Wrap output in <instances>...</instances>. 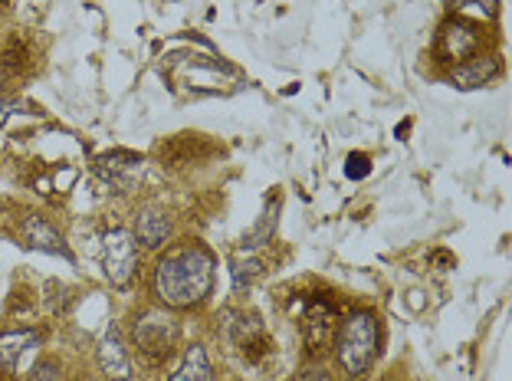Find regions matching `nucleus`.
<instances>
[{
	"instance_id": "nucleus-17",
	"label": "nucleus",
	"mask_w": 512,
	"mask_h": 381,
	"mask_svg": "<svg viewBox=\"0 0 512 381\" xmlns=\"http://www.w3.org/2000/svg\"><path fill=\"white\" fill-rule=\"evenodd\" d=\"M299 381H329V368H325V365H316V362H309V365L299 372Z\"/></svg>"
},
{
	"instance_id": "nucleus-16",
	"label": "nucleus",
	"mask_w": 512,
	"mask_h": 381,
	"mask_svg": "<svg viewBox=\"0 0 512 381\" xmlns=\"http://www.w3.org/2000/svg\"><path fill=\"white\" fill-rule=\"evenodd\" d=\"M60 362L56 359H43V362H37L33 365V372H30V381H60Z\"/></svg>"
},
{
	"instance_id": "nucleus-5",
	"label": "nucleus",
	"mask_w": 512,
	"mask_h": 381,
	"mask_svg": "<svg viewBox=\"0 0 512 381\" xmlns=\"http://www.w3.org/2000/svg\"><path fill=\"white\" fill-rule=\"evenodd\" d=\"M135 342L142 345L148 355L168 352L174 342V322L165 313H145L135 326Z\"/></svg>"
},
{
	"instance_id": "nucleus-4",
	"label": "nucleus",
	"mask_w": 512,
	"mask_h": 381,
	"mask_svg": "<svg viewBox=\"0 0 512 381\" xmlns=\"http://www.w3.org/2000/svg\"><path fill=\"white\" fill-rule=\"evenodd\" d=\"M476 46H480V33L463 20L444 23V30H440V37H437V50L444 60H470L476 53Z\"/></svg>"
},
{
	"instance_id": "nucleus-11",
	"label": "nucleus",
	"mask_w": 512,
	"mask_h": 381,
	"mask_svg": "<svg viewBox=\"0 0 512 381\" xmlns=\"http://www.w3.org/2000/svg\"><path fill=\"white\" fill-rule=\"evenodd\" d=\"M168 234H171V221L161 211H142L135 217V234H132L135 244L155 250V247L165 244Z\"/></svg>"
},
{
	"instance_id": "nucleus-14",
	"label": "nucleus",
	"mask_w": 512,
	"mask_h": 381,
	"mask_svg": "<svg viewBox=\"0 0 512 381\" xmlns=\"http://www.w3.org/2000/svg\"><path fill=\"white\" fill-rule=\"evenodd\" d=\"M230 273H234V290H243V286H250L256 280V273H260V260L256 257H234Z\"/></svg>"
},
{
	"instance_id": "nucleus-10",
	"label": "nucleus",
	"mask_w": 512,
	"mask_h": 381,
	"mask_svg": "<svg viewBox=\"0 0 512 381\" xmlns=\"http://www.w3.org/2000/svg\"><path fill=\"white\" fill-rule=\"evenodd\" d=\"M99 365H102V372L115 381H125L128 375H132V365H128V355L122 349V336L115 326L106 332V339H102V345H99Z\"/></svg>"
},
{
	"instance_id": "nucleus-7",
	"label": "nucleus",
	"mask_w": 512,
	"mask_h": 381,
	"mask_svg": "<svg viewBox=\"0 0 512 381\" xmlns=\"http://www.w3.org/2000/svg\"><path fill=\"white\" fill-rule=\"evenodd\" d=\"M499 76V60L496 56H470L450 73V83L457 89H480L486 83H493Z\"/></svg>"
},
{
	"instance_id": "nucleus-6",
	"label": "nucleus",
	"mask_w": 512,
	"mask_h": 381,
	"mask_svg": "<svg viewBox=\"0 0 512 381\" xmlns=\"http://www.w3.org/2000/svg\"><path fill=\"white\" fill-rule=\"evenodd\" d=\"M23 240H27V247L40 250V253H53V257H66L73 260V253L63 244L60 230H56L50 221H43V217H27L23 221Z\"/></svg>"
},
{
	"instance_id": "nucleus-12",
	"label": "nucleus",
	"mask_w": 512,
	"mask_h": 381,
	"mask_svg": "<svg viewBox=\"0 0 512 381\" xmlns=\"http://www.w3.org/2000/svg\"><path fill=\"white\" fill-rule=\"evenodd\" d=\"M207 378H211V362H207L204 345H194V349H188L181 368L171 375V381H207Z\"/></svg>"
},
{
	"instance_id": "nucleus-1",
	"label": "nucleus",
	"mask_w": 512,
	"mask_h": 381,
	"mask_svg": "<svg viewBox=\"0 0 512 381\" xmlns=\"http://www.w3.org/2000/svg\"><path fill=\"white\" fill-rule=\"evenodd\" d=\"M214 286V253L201 244L174 247L158 260L155 293L171 309H191L204 303Z\"/></svg>"
},
{
	"instance_id": "nucleus-15",
	"label": "nucleus",
	"mask_w": 512,
	"mask_h": 381,
	"mask_svg": "<svg viewBox=\"0 0 512 381\" xmlns=\"http://www.w3.org/2000/svg\"><path fill=\"white\" fill-rule=\"evenodd\" d=\"M345 175H348V178H355V181L368 178V175H371V161H368V155H362V152L348 155V161H345Z\"/></svg>"
},
{
	"instance_id": "nucleus-18",
	"label": "nucleus",
	"mask_w": 512,
	"mask_h": 381,
	"mask_svg": "<svg viewBox=\"0 0 512 381\" xmlns=\"http://www.w3.org/2000/svg\"><path fill=\"white\" fill-rule=\"evenodd\" d=\"M14 112V106H10V102H0V125L7 122V115Z\"/></svg>"
},
{
	"instance_id": "nucleus-13",
	"label": "nucleus",
	"mask_w": 512,
	"mask_h": 381,
	"mask_svg": "<svg viewBox=\"0 0 512 381\" xmlns=\"http://www.w3.org/2000/svg\"><path fill=\"white\" fill-rule=\"evenodd\" d=\"M276 214H279V201H273L270 207L263 211V217H260V224H256L247 237H243V244L247 247H263L266 240L273 237V227H276Z\"/></svg>"
},
{
	"instance_id": "nucleus-2",
	"label": "nucleus",
	"mask_w": 512,
	"mask_h": 381,
	"mask_svg": "<svg viewBox=\"0 0 512 381\" xmlns=\"http://www.w3.org/2000/svg\"><path fill=\"white\" fill-rule=\"evenodd\" d=\"M378 355V319L371 313H355L339 329V362L352 378H362Z\"/></svg>"
},
{
	"instance_id": "nucleus-9",
	"label": "nucleus",
	"mask_w": 512,
	"mask_h": 381,
	"mask_svg": "<svg viewBox=\"0 0 512 381\" xmlns=\"http://www.w3.org/2000/svg\"><path fill=\"white\" fill-rule=\"evenodd\" d=\"M332 326H335V306L322 296L309 299V306H306V342H309L312 352H319V345L329 342Z\"/></svg>"
},
{
	"instance_id": "nucleus-8",
	"label": "nucleus",
	"mask_w": 512,
	"mask_h": 381,
	"mask_svg": "<svg viewBox=\"0 0 512 381\" xmlns=\"http://www.w3.org/2000/svg\"><path fill=\"white\" fill-rule=\"evenodd\" d=\"M40 345V336L30 329H20V332H7V336H0V368H4L7 375H17L23 359L37 349Z\"/></svg>"
},
{
	"instance_id": "nucleus-3",
	"label": "nucleus",
	"mask_w": 512,
	"mask_h": 381,
	"mask_svg": "<svg viewBox=\"0 0 512 381\" xmlns=\"http://www.w3.org/2000/svg\"><path fill=\"white\" fill-rule=\"evenodd\" d=\"M102 263H106V276L115 286H128L135 276L138 263V244L128 230H109L106 250H102Z\"/></svg>"
}]
</instances>
